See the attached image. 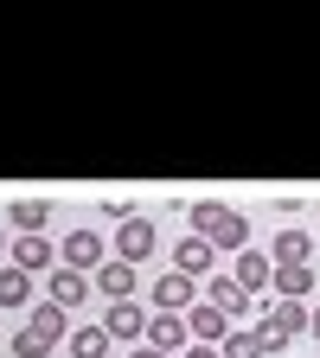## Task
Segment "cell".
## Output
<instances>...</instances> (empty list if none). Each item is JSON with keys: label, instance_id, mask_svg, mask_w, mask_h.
Instances as JSON below:
<instances>
[{"label": "cell", "instance_id": "1", "mask_svg": "<svg viewBox=\"0 0 320 358\" xmlns=\"http://www.w3.org/2000/svg\"><path fill=\"white\" fill-rule=\"evenodd\" d=\"M193 237H205L211 250H237V256H244V250H250V217L205 199V205H193Z\"/></svg>", "mask_w": 320, "mask_h": 358}, {"label": "cell", "instance_id": "2", "mask_svg": "<svg viewBox=\"0 0 320 358\" xmlns=\"http://www.w3.org/2000/svg\"><path fill=\"white\" fill-rule=\"evenodd\" d=\"M64 307H52V301H39V307H26V327L13 333V358H45L58 339H64Z\"/></svg>", "mask_w": 320, "mask_h": 358}, {"label": "cell", "instance_id": "3", "mask_svg": "<svg viewBox=\"0 0 320 358\" xmlns=\"http://www.w3.org/2000/svg\"><path fill=\"white\" fill-rule=\"evenodd\" d=\"M154 307H160V313H193V307H199V282L179 275V268H167V275L154 282Z\"/></svg>", "mask_w": 320, "mask_h": 358}, {"label": "cell", "instance_id": "4", "mask_svg": "<svg viewBox=\"0 0 320 358\" xmlns=\"http://www.w3.org/2000/svg\"><path fill=\"white\" fill-rule=\"evenodd\" d=\"M186 333H193V345H224V339H231V313H218L211 301H199L186 313Z\"/></svg>", "mask_w": 320, "mask_h": 358}, {"label": "cell", "instance_id": "5", "mask_svg": "<svg viewBox=\"0 0 320 358\" xmlns=\"http://www.w3.org/2000/svg\"><path fill=\"white\" fill-rule=\"evenodd\" d=\"M154 256V224L148 217H128L116 231V262H148Z\"/></svg>", "mask_w": 320, "mask_h": 358}, {"label": "cell", "instance_id": "6", "mask_svg": "<svg viewBox=\"0 0 320 358\" xmlns=\"http://www.w3.org/2000/svg\"><path fill=\"white\" fill-rule=\"evenodd\" d=\"M231 282H237L244 294L276 288V256H256V250H244V256H237V268H231Z\"/></svg>", "mask_w": 320, "mask_h": 358}, {"label": "cell", "instance_id": "7", "mask_svg": "<svg viewBox=\"0 0 320 358\" xmlns=\"http://www.w3.org/2000/svg\"><path fill=\"white\" fill-rule=\"evenodd\" d=\"M148 327H154V313H141L134 301H116V307H109V320H103V333H109V339H128V345H134V339H148Z\"/></svg>", "mask_w": 320, "mask_h": 358}, {"label": "cell", "instance_id": "8", "mask_svg": "<svg viewBox=\"0 0 320 358\" xmlns=\"http://www.w3.org/2000/svg\"><path fill=\"white\" fill-rule=\"evenodd\" d=\"M45 301H52V307H83L90 301V275H83V268H52V294H45Z\"/></svg>", "mask_w": 320, "mask_h": 358}, {"label": "cell", "instance_id": "9", "mask_svg": "<svg viewBox=\"0 0 320 358\" xmlns=\"http://www.w3.org/2000/svg\"><path fill=\"white\" fill-rule=\"evenodd\" d=\"M186 313H154V327H148V345L154 352H186Z\"/></svg>", "mask_w": 320, "mask_h": 358}, {"label": "cell", "instance_id": "10", "mask_svg": "<svg viewBox=\"0 0 320 358\" xmlns=\"http://www.w3.org/2000/svg\"><path fill=\"white\" fill-rule=\"evenodd\" d=\"M205 301H211L218 313H231V320H237V313H250V294H244L231 275H211V282H205Z\"/></svg>", "mask_w": 320, "mask_h": 358}, {"label": "cell", "instance_id": "11", "mask_svg": "<svg viewBox=\"0 0 320 358\" xmlns=\"http://www.w3.org/2000/svg\"><path fill=\"white\" fill-rule=\"evenodd\" d=\"M97 288L109 294V307L116 301H134V262H103L97 268Z\"/></svg>", "mask_w": 320, "mask_h": 358}, {"label": "cell", "instance_id": "12", "mask_svg": "<svg viewBox=\"0 0 320 358\" xmlns=\"http://www.w3.org/2000/svg\"><path fill=\"white\" fill-rule=\"evenodd\" d=\"M173 262H179V275H211V243L205 237H179V250H173Z\"/></svg>", "mask_w": 320, "mask_h": 358}, {"label": "cell", "instance_id": "13", "mask_svg": "<svg viewBox=\"0 0 320 358\" xmlns=\"http://www.w3.org/2000/svg\"><path fill=\"white\" fill-rule=\"evenodd\" d=\"M314 288V268L307 262H276V301H301Z\"/></svg>", "mask_w": 320, "mask_h": 358}, {"label": "cell", "instance_id": "14", "mask_svg": "<svg viewBox=\"0 0 320 358\" xmlns=\"http://www.w3.org/2000/svg\"><path fill=\"white\" fill-rule=\"evenodd\" d=\"M90 262H103V237L97 231H71L64 237V268H90Z\"/></svg>", "mask_w": 320, "mask_h": 358}, {"label": "cell", "instance_id": "15", "mask_svg": "<svg viewBox=\"0 0 320 358\" xmlns=\"http://www.w3.org/2000/svg\"><path fill=\"white\" fill-rule=\"evenodd\" d=\"M32 301V275H26V268H13V262H0V307H26Z\"/></svg>", "mask_w": 320, "mask_h": 358}, {"label": "cell", "instance_id": "16", "mask_svg": "<svg viewBox=\"0 0 320 358\" xmlns=\"http://www.w3.org/2000/svg\"><path fill=\"white\" fill-rule=\"evenodd\" d=\"M7 217H13V231H20V237H39V231H45V217H52V205H45V199H20Z\"/></svg>", "mask_w": 320, "mask_h": 358}, {"label": "cell", "instance_id": "17", "mask_svg": "<svg viewBox=\"0 0 320 358\" xmlns=\"http://www.w3.org/2000/svg\"><path fill=\"white\" fill-rule=\"evenodd\" d=\"M45 262H52V243H45V237H20L13 243V268L32 275V268H45Z\"/></svg>", "mask_w": 320, "mask_h": 358}, {"label": "cell", "instance_id": "18", "mask_svg": "<svg viewBox=\"0 0 320 358\" xmlns=\"http://www.w3.org/2000/svg\"><path fill=\"white\" fill-rule=\"evenodd\" d=\"M269 320H276V327L295 339V333H307V320H314V313H307L301 301H276V307H269Z\"/></svg>", "mask_w": 320, "mask_h": 358}, {"label": "cell", "instance_id": "19", "mask_svg": "<svg viewBox=\"0 0 320 358\" xmlns=\"http://www.w3.org/2000/svg\"><path fill=\"white\" fill-rule=\"evenodd\" d=\"M109 352V333L103 327H77L71 333V358H103Z\"/></svg>", "mask_w": 320, "mask_h": 358}, {"label": "cell", "instance_id": "20", "mask_svg": "<svg viewBox=\"0 0 320 358\" xmlns=\"http://www.w3.org/2000/svg\"><path fill=\"white\" fill-rule=\"evenodd\" d=\"M307 250H314L307 231H276V262H307Z\"/></svg>", "mask_w": 320, "mask_h": 358}, {"label": "cell", "instance_id": "21", "mask_svg": "<svg viewBox=\"0 0 320 358\" xmlns=\"http://www.w3.org/2000/svg\"><path fill=\"white\" fill-rule=\"evenodd\" d=\"M218 352H224V358H269V352H263V339H256V333H231V339H224V345H218Z\"/></svg>", "mask_w": 320, "mask_h": 358}, {"label": "cell", "instance_id": "22", "mask_svg": "<svg viewBox=\"0 0 320 358\" xmlns=\"http://www.w3.org/2000/svg\"><path fill=\"white\" fill-rule=\"evenodd\" d=\"M179 358H224V352H218V345H186Z\"/></svg>", "mask_w": 320, "mask_h": 358}, {"label": "cell", "instance_id": "23", "mask_svg": "<svg viewBox=\"0 0 320 358\" xmlns=\"http://www.w3.org/2000/svg\"><path fill=\"white\" fill-rule=\"evenodd\" d=\"M128 358H167V352H154V345H141V352H128Z\"/></svg>", "mask_w": 320, "mask_h": 358}, {"label": "cell", "instance_id": "24", "mask_svg": "<svg viewBox=\"0 0 320 358\" xmlns=\"http://www.w3.org/2000/svg\"><path fill=\"white\" fill-rule=\"evenodd\" d=\"M307 333H320V307H314V320H307Z\"/></svg>", "mask_w": 320, "mask_h": 358}, {"label": "cell", "instance_id": "25", "mask_svg": "<svg viewBox=\"0 0 320 358\" xmlns=\"http://www.w3.org/2000/svg\"><path fill=\"white\" fill-rule=\"evenodd\" d=\"M0 256H13V250H7V237H0Z\"/></svg>", "mask_w": 320, "mask_h": 358}]
</instances>
